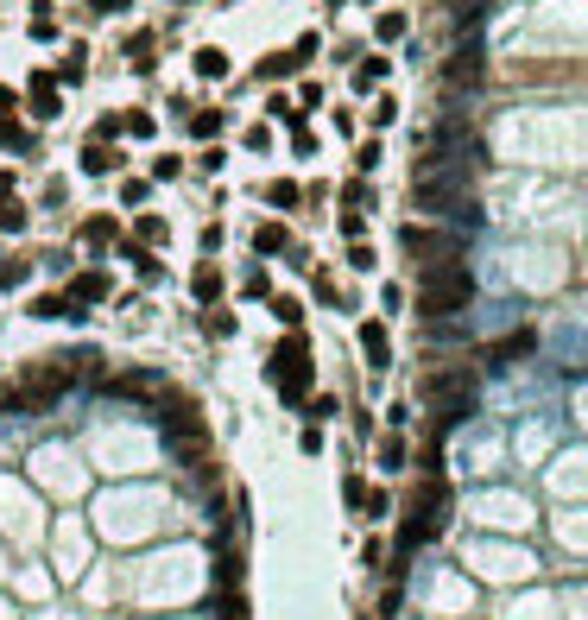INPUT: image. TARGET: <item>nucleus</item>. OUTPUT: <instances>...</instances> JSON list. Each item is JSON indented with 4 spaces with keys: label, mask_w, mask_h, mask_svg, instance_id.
<instances>
[{
    "label": "nucleus",
    "mask_w": 588,
    "mask_h": 620,
    "mask_svg": "<svg viewBox=\"0 0 588 620\" xmlns=\"http://www.w3.org/2000/svg\"><path fill=\"white\" fill-rule=\"evenodd\" d=\"M114 165H120V153H114V146H95V140L83 146V171H89V178H95V171H114Z\"/></svg>",
    "instance_id": "16"
},
{
    "label": "nucleus",
    "mask_w": 588,
    "mask_h": 620,
    "mask_svg": "<svg viewBox=\"0 0 588 620\" xmlns=\"http://www.w3.org/2000/svg\"><path fill=\"white\" fill-rule=\"evenodd\" d=\"M386 513H393V494H386V488H367V507H360V519L374 525V519H386Z\"/></svg>",
    "instance_id": "22"
},
{
    "label": "nucleus",
    "mask_w": 588,
    "mask_h": 620,
    "mask_svg": "<svg viewBox=\"0 0 588 620\" xmlns=\"http://www.w3.org/2000/svg\"><path fill=\"white\" fill-rule=\"evenodd\" d=\"M57 108H63L57 83H45V77H38V83H32V114H38V120H57Z\"/></svg>",
    "instance_id": "14"
},
{
    "label": "nucleus",
    "mask_w": 588,
    "mask_h": 620,
    "mask_svg": "<svg viewBox=\"0 0 588 620\" xmlns=\"http://www.w3.org/2000/svg\"><path fill=\"white\" fill-rule=\"evenodd\" d=\"M7 108H13V89H0V114H7Z\"/></svg>",
    "instance_id": "32"
},
{
    "label": "nucleus",
    "mask_w": 588,
    "mask_h": 620,
    "mask_svg": "<svg viewBox=\"0 0 588 620\" xmlns=\"http://www.w3.org/2000/svg\"><path fill=\"white\" fill-rule=\"evenodd\" d=\"M32 279V260H0V285H7V292H20Z\"/></svg>",
    "instance_id": "21"
},
{
    "label": "nucleus",
    "mask_w": 588,
    "mask_h": 620,
    "mask_svg": "<svg viewBox=\"0 0 588 620\" xmlns=\"http://www.w3.org/2000/svg\"><path fill=\"white\" fill-rule=\"evenodd\" d=\"M291 247V235L278 228V222H266V228H253V253H285Z\"/></svg>",
    "instance_id": "17"
},
{
    "label": "nucleus",
    "mask_w": 588,
    "mask_h": 620,
    "mask_svg": "<svg viewBox=\"0 0 588 620\" xmlns=\"http://www.w3.org/2000/svg\"><path fill=\"white\" fill-rule=\"evenodd\" d=\"M475 304V272L462 260H443V266H424L418 279V317L443 323V317H462Z\"/></svg>",
    "instance_id": "1"
},
{
    "label": "nucleus",
    "mask_w": 588,
    "mask_h": 620,
    "mask_svg": "<svg viewBox=\"0 0 588 620\" xmlns=\"http://www.w3.org/2000/svg\"><path fill=\"white\" fill-rule=\"evenodd\" d=\"M190 298L209 310V304H222V272L215 266H196V279H190Z\"/></svg>",
    "instance_id": "10"
},
{
    "label": "nucleus",
    "mask_w": 588,
    "mask_h": 620,
    "mask_svg": "<svg viewBox=\"0 0 588 620\" xmlns=\"http://www.w3.org/2000/svg\"><path fill=\"white\" fill-rule=\"evenodd\" d=\"M272 304V317H278V329H304V304L291 298V292H278V298H266Z\"/></svg>",
    "instance_id": "15"
},
{
    "label": "nucleus",
    "mask_w": 588,
    "mask_h": 620,
    "mask_svg": "<svg viewBox=\"0 0 588 620\" xmlns=\"http://www.w3.org/2000/svg\"><path fill=\"white\" fill-rule=\"evenodd\" d=\"M266 196H272V203H278V210H291V203H298V184H272V190H266Z\"/></svg>",
    "instance_id": "28"
},
{
    "label": "nucleus",
    "mask_w": 588,
    "mask_h": 620,
    "mask_svg": "<svg viewBox=\"0 0 588 620\" xmlns=\"http://www.w3.org/2000/svg\"><path fill=\"white\" fill-rule=\"evenodd\" d=\"M380 468H386V475H405V468H411V443H405L399 431L380 437Z\"/></svg>",
    "instance_id": "12"
},
{
    "label": "nucleus",
    "mask_w": 588,
    "mask_h": 620,
    "mask_svg": "<svg viewBox=\"0 0 588 620\" xmlns=\"http://www.w3.org/2000/svg\"><path fill=\"white\" fill-rule=\"evenodd\" d=\"M342 507L360 519V507H367V481H360V475H342Z\"/></svg>",
    "instance_id": "20"
},
{
    "label": "nucleus",
    "mask_w": 588,
    "mask_h": 620,
    "mask_svg": "<svg viewBox=\"0 0 588 620\" xmlns=\"http://www.w3.org/2000/svg\"><path fill=\"white\" fill-rule=\"evenodd\" d=\"M139 241H153V247H159V241H165V222H159V216H145V222H139Z\"/></svg>",
    "instance_id": "29"
},
{
    "label": "nucleus",
    "mask_w": 588,
    "mask_h": 620,
    "mask_svg": "<svg viewBox=\"0 0 588 620\" xmlns=\"http://www.w3.org/2000/svg\"><path fill=\"white\" fill-rule=\"evenodd\" d=\"M241 298H272V279H266V266H247V272H241Z\"/></svg>",
    "instance_id": "19"
},
{
    "label": "nucleus",
    "mask_w": 588,
    "mask_h": 620,
    "mask_svg": "<svg viewBox=\"0 0 588 620\" xmlns=\"http://www.w3.org/2000/svg\"><path fill=\"white\" fill-rule=\"evenodd\" d=\"M360 564H367V570H380V564H386V544H380V538H367V550H360Z\"/></svg>",
    "instance_id": "27"
},
{
    "label": "nucleus",
    "mask_w": 588,
    "mask_h": 620,
    "mask_svg": "<svg viewBox=\"0 0 588 620\" xmlns=\"http://www.w3.org/2000/svg\"><path fill=\"white\" fill-rule=\"evenodd\" d=\"M127 57H133V70H153V38H133Z\"/></svg>",
    "instance_id": "25"
},
{
    "label": "nucleus",
    "mask_w": 588,
    "mask_h": 620,
    "mask_svg": "<svg viewBox=\"0 0 588 620\" xmlns=\"http://www.w3.org/2000/svg\"><path fill=\"white\" fill-rule=\"evenodd\" d=\"M120 260L139 272V285H159V279H165V266H159L153 253H145V241H127V247H120Z\"/></svg>",
    "instance_id": "9"
},
{
    "label": "nucleus",
    "mask_w": 588,
    "mask_h": 620,
    "mask_svg": "<svg viewBox=\"0 0 588 620\" xmlns=\"http://www.w3.org/2000/svg\"><path fill=\"white\" fill-rule=\"evenodd\" d=\"M360 355H367V368H393V335H386V323H360Z\"/></svg>",
    "instance_id": "7"
},
{
    "label": "nucleus",
    "mask_w": 588,
    "mask_h": 620,
    "mask_svg": "<svg viewBox=\"0 0 588 620\" xmlns=\"http://www.w3.org/2000/svg\"><path fill=\"white\" fill-rule=\"evenodd\" d=\"M443 83H450V89H475V83H481V45H475V38H468V45H462V51L450 57Z\"/></svg>",
    "instance_id": "6"
},
{
    "label": "nucleus",
    "mask_w": 588,
    "mask_h": 620,
    "mask_svg": "<svg viewBox=\"0 0 588 620\" xmlns=\"http://www.w3.org/2000/svg\"><path fill=\"white\" fill-rule=\"evenodd\" d=\"M424 399L436 405V425H462L468 411H475V374L468 368H436L430 380H424Z\"/></svg>",
    "instance_id": "3"
},
{
    "label": "nucleus",
    "mask_w": 588,
    "mask_h": 620,
    "mask_svg": "<svg viewBox=\"0 0 588 620\" xmlns=\"http://www.w3.org/2000/svg\"><path fill=\"white\" fill-rule=\"evenodd\" d=\"M114 241H120V222H114V216H89V222H83V247L102 253V247H114Z\"/></svg>",
    "instance_id": "11"
},
{
    "label": "nucleus",
    "mask_w": 588,
    "mask_h": 620,
    "mask_svg": "<svg viewBox=\"0 0 588 620\" xmlns=\"http://www.w3.org/2000/svg\"><path fill=\"white\" fill-rule=\"evenodd\" d=\"M304 411H311V425H323V418H335V411H342V399H329V393H323V399H311Z\"/></svg>",
    "instance_id": "24"
},
{
    "label": "nucleus",
    "mask_w": 588,
    "mask_h": 620,
    "mask_svg": "<svg viewBox=\"0 0 588 620\" xmlns=\"http://www.w3.org/2000/svg\"><path fill=\"white\" fill-rule=\"evenodd\" d=\"M266 380L278 386V399H285L291 411H304L311 380H317V361H311L304 329H285V335H278V349H272V361H266Z\"/></svg>",
    "instance_id": "2"
},
{
    "label": "nucleus",
    "mask_w": 588,
    "mask_h": 620,
    "mask_svg": "<svg viewBox=\"0 0 588 620\" xmlns=\"http://www.w3.org/2000/svg\"><path fill=\"white\" fill-rule=\"evenodd\" d=\"M203 329H209L215 342H228V335H235V310H222V304H209V310H203Z\"/></svg>",
    "instance_id": "18"
},
{
    "label": "nucleus",
    "mask_w": 588,
    "mask_h": 620,
    "mask_svg": "<svg viewBox=\"0 0 588 620\" xmlns=\"http://www.w3.org/2000/svg\"><path fill=\"white\" fill-rule=\"evenodd\" d=\"M26 317H38V323H57V317H63V323H83L89 310H77L63 292H32V298H26Z\"/></svg>",
    "instance_id": "5"
},
{
    "label": "nucleus",
    "mask_w": 588,
    "mask_h": 620,
    "mask_svg": "<svg viewBox=\"0 0 588 620\" xmlns=\"http://www.w3.org/2000/svg\"><path fill=\"white\" fill-rule=\"evenodd\" d=\"M405 32V13H380V38H399Z\"/></svg>",
    "instance_id": "31"
},
{
    "label": "nucleus",
    "mask_w": 588,
    "mask_h": 620,
    "mask_svg": "<svg viewBox=\"0 0 588 620\" xmlns=\"http://www.w3.org/2000/svg\"><path fill=\"white\" fill-rule=\"evenodd\" d=\"M367 203H374V196H367V184H342V210H367Z\"/></svg>",
    "instance_id": "26"
},
{
    "label": "nucleus",
    "mask_w": 588,
    "mask_h": 620,
    "mask_svg": "<svg viewBox=\"0 0 588 620\" xmlns=\"http://www.w3.org/2000/svg\"><path fill=\"white\" fill-rule=\"evenodd\" d=\"M348 266H354V272H367V266H374V247H360V241H354V247H348Z\"/></svg>",
    "instance_id": "30"
},
{
    "label": "nucleus",
    "mask_w": 588,
    "mask_h": 620,
    "mask_svg": "<svg viewBox=\"0 0 588 620\" xmlns=\"http://www.w3.org/2000/svg\"><path fill=\"white\" fill-rule=\"evenodd\" d=\"M532 349H538V335H532V329H519V335H506V342H493L487 355H493V368H506L512 355H532Z\"/></svg>",
    "instance_id": "13"
},
{
    "label": "nucleus",
    "mask_w": 588,
    "mask_h": 620,
    "mask_svg": "<svg viewBox=\"0 0 588 620\" xmlns=\"http://www.w3.org/2000/svg\"><path fill=\"white\" fill-rule=\"evenodd\" d=\"M63 298L77 304V310H83V304H102V298H108V272H77V279H70V292H63Z\"/></svg>",
    "instance_id": "8"
},
{
    "label": "nucleus",
    "mask_w": 588,
    "mask_h": 620,
    "mask_svg": "<svg viewBox=\"0 0 588 620\" xmlns=\"http://www.w3.org/2000/svg\"><path fill=\"white\" fill-rule=\"evenodd\" d=\"M0 228L20 235V228H26V203H0Z\"/></svg>",
    "instance_id": "23"
},
{
    "label": "nucleus",
    "mask_w": 588,
    "mask_h": 620,
    "mask_svg": "<svg viewBox=\"0 0 588 620\" xmlns=\"http://www.w3.org/2000/svg\"><path fill=\"white\" fill-rule=\"evenodd\" d=\"M399 247H405V253H418L424 266H443V260H456V253H462V235H450V228H418V222H405V228H399Z\"/></svg>",
    "instance_id": "4"
}]
</instances>
